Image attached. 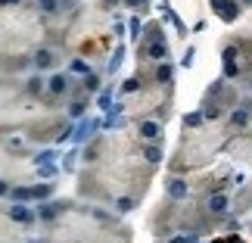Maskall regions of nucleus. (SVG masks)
I'll return each mask as SVG.
<instances>
[{"instance_id": "nucleus-1", "label": "nucleus", "mask_w": 252, "mask_h": 243, "mask_svg": "<svg viewBox=\"0 0 252 243\" xmlns=\"http://www.w3.org/2000/svg\"><path fill=\"white\" fill-rule=\"evenodd\" d=\"M143 143L131 131H100L81 147V169L75 197L94 206H106L115 215H128L143 203L156 178V165L143 159Z\"/></svg>"}, {"instance_id": "nucleus-2", "label": "nucleus", "mask_w": 252, "mask_h": 243, "mask_svg": "<svg viewBox=\"0 0 252 243\" xmlns=\"http://www.w3.org/2000/svg\"><path fill=\"white\" fill-rule=\"evenodd\" d=\"M237 134L227 128V122H206L202 128L181 131V140L174 147L171 159L165 162V174H199L215 162L218 153H227Z\"/></svg>"}, {"instance_id": "nucleus-3", "label": "nucleus", "mask_w": 252, "mask_h": 243, "mask_svg": "<svg viewBox=\"0 0 252 243\" xmlns=\"http://www.w3.org/2000/svg\"><path fill=\"white\" fill-rule=\"evenodd\" d=\"M243 91H240L237 84H230L224 78H215L209 87H206V94H202V100H199V112L206 115V122H224L230 112L237 109L240 103H243Z\"/></svg>"}, {"instance_id": "nucleus-4", "label": "nucleus", "mask_w": 252, "mask_h": 243, "mask_svg": "<svg viewBox=\"0 0 252 243\" xmlns=\"http://www.w3.org/2000/svg\"><path fill=\"white\" fill-rule=\"evenodd\" d=\"M137 56H140V66H156V63H165L171 60V47H168V37H165V25L159 22H150L147 32H143V41L137 44Z\"/></svg>"}, {"instance_id": "nucleus-5", "label": "nucleus", "mask_w": 252, "mask_h": 243, "mask_svg": "<svg viewBox=\"0 0 252 243\" xmlns=\"http://www.w3.org/2000/svg\"><path fill=\"white\" fill-rule=\"evenodd\" d=\"M63 66V47L56 44H41L32 50V72H41V75H53L60 72Z\"/></svg>"}, {"instance_id": "nucleus-6", "label": "nucleus", "mask_w": 252, "mask_h": 243, "mask_svg": "<svg viewBox=\"0 0 252 243\" xmlns=\"http://www.w3.org/2000/svg\"><path fill=\"white\" fill-rule=\"evenodd\" d=\"M131 138H137L140 143H162L165 140V125L156 119H134Z\"/></svg>"}, {"instance_id": "nucleus-7", "label": "nucleus", "mask_w": 252, "mask_h": 243, "mask_svg": "<svg viewBox=\"0 0 252 243\" xmlns=\"http://www.w3.org/2000/svg\"><path fill=\"white\" fill-rule=\"evenodd\" d=\"M165 200H190L193 197V184H190V174H165Z\"/></svg>"}, {"instance_id": "nucleus-8", "label": "nucleus", "mask_w": 252, "mask_h": 243, "mask_svg": "<svg viewBox=\"0 0 252 243\" xmlns=\"http://www.w3.org/2000/svg\"><path fill=\"white\" fill-rule=\"evenodd\" d=\"M100 131H103V115H87V119L75 122V138H72V147H84V143H87V140H94Z\"/></svg>"}, {"instance_id": "nucleus-9", "label": "nucleus", "mask_w": 252, "mask_h": 243, "mask_svg": "<svg viewBox=\"0 0 252 243\" xmlns=\"http://www.w3.org/2000/svg\"><path fill=\"white\" fill-rule=\"evenodd\" d=\"M209 6H212V13H215L224 25H234L240 16H243V6L237 3V0H209Z\"/></svg>"}, {"instance_id": "nucleus-10", "label": "nucleus", "mask_w": 252, "mask_h": 243, "mask_svg": "<svg viewBox=\"0 0 252 243\" xmlns=\"http://www.w3.org/2000/svg\"><path fill=\"white\" fill-rule=\"evenodd\" d=\"M28 6H32L34 13L44 19V22H50V19H56V16L63 13L65 0H28Z\"/></svg>"}, {"instance_id": "nucleus-11", "label": "nucleus", "mask_w": 252, "mask_h": 243, "mask_svg": "<svg viewBox=\"0 0 252 243\" xmlns=\"http://www.w3.org/2000/svg\"><path fill=\"white\" fill-rule=\"evenodd\" d=\"M91 103H94V97H72L63 109L69 115V122H81V119H87V112H91Z\"/></svg>"}, {"instance_id": "nucleus-12", "label": "nucleus", "mask_w": 252, "mask_h": 243, "mask_svg": "<svg viewBox=\"0 0 252 243\" xmlns=\"http://www.w3.org/2000/svg\"><path fill=\"white\" fill-rule=\"evenodd\" d=\"M125 53H128V47H125V41H119L112 47V56L103 63V75H112V78H115L119 69H122V63H125Z\"/></svg>"}, {"instance_id": "nucleus-13", "label": "nucleus", "mask_w": 252, "mask_h": 243, "mask_svg": "<svg viewBox=\"0 0 252 243\" xmlns=\"http://www.w3.org/2000/svg\"><path fill=\"white\" fill-rule=\"evenodd\" d=\"M96 69H100V66H94L91 60H84V56H72V60H69V66H65V72H69V75H75V78H78V75H81V78H87V75H91V72H96Z\"/></svg>"}, {"instance_id": "nucleus-14", "label": "nucleus", "mask_w": 252, "mask_h": 243, "mask_svg": "<svg viewBox=\"0 0 252 243\" xmlns=\"http://www.w3.org/2000/svg\"><path fill=\"white\" fill-rule=\"evenodd\" d=\"M115 94H119V87H115V81H112V84H106L103 91L96 94V106H100V112H103V115H106V112H109L112 106H115V103H112V97H115Z\"/></svg>"}, {"instance_id": "nucleus-15", "label": "nucleus", "mask_w": 252, "mask_h": 243, "mask_svg": "<svg viewBox=\"0 0 252 243\" xmlns=\"http://www.w3.org/2000/svg\"><path fill=\"white\" fill-rule=\"evenodd\" d=\"M159 9H162V19H168V22H171L174 28H178V35H184V37H187V35H190V32H187V25H184V19H181L178 13H174V6L168 3V0H165V3H162Z\"/></svg>"}, {"instance_id": "nucleus-16", "label": "nucleus", "mask_w": 252, "mask_h": 243, "mask_svg": "<svg viewBox=\"0 0 252 243\" xmlns=\"http://www.w3.org/2000/svg\"><path fill=\"white\" fill-rule=\"evenodd\" d=\"M143 32H147V25H143V19L134 13V16H128V37L134 44H140L143 41Z\"/></svg>"}, {"instance_id": "nucleus-17", "label": "nucleus", "mask_w": 252, "mask_h": 243, "mask_svg": "<svg viewBox=\"0 0 252 243\" xmlns=\"http://www.w3.org/2000/svg\"><path fill=\"white\" fill-rule=\"evenodd\" d=\"M202 125H206V115L199 109H193V112H187L181 119V131H193V128H202Z\"/></svg>"}, {"instance_id": "nucleus-18", "label": "nucleus", "mask_w": 252, "mask_h": 243, "mask_svg": "<svg viewBox=\"0 0 252 243\" xmlns=\"http://www.w3.org/2000/svg\"><path fill=\"white\" fill-rule=\"evenodd\" d=\"M122 6L137 9V16H140V13H150V0H122Z\"/></svg>"}, {"instance_id": "nucleus-19", "label": "nucleus", "mask_w": 252, "mask_h": 243, "mask_svg": "<svg viewBox=\"0 0 252 243\" xmlns=\"http://www.w3.org/2000/svg\"><path fill=\"white\" fill-rule=\"evenodd\" d=\"M193 56H196V47L187 44V50H184V56H181V66H184V69H190V66H193Z\"/></svg>"}, {"instance_id": "nucleus-20", "label": "nucleus", "mask_w": 252, "mask_h": 243, "mask_svg": "<svg viewBox=\"0 0 252 243\" xmlns=\"http://www.w3.org/2000/svg\"><path fill=\"white\" fill-rule=\"evenodd\" d=\"M115 6H122V0H96V9H103V13H109Z\"/></svg>"}, {"instance_id": "nucleus-21", "label": "nucleus", "mask_w": 252, "mask_h": 243, "mask_svg": "<svg viewBox=\"0 0 252 243\" xmlns=\"http://www.w3.org/2000/svg\"><path fill=\"white\" fill-rule=\"evenodd\" d=\"M25 6V0H0V9H19Z\"/></svg>"}, {"instance_id": "nucleus-22", "label": "nucleus", "mask_w": 252, "mask_h": 243, "mask_svg": "<svg viewBox=\"0 0 252 243\" xmlns=\"http://www.w3.org/2000/svg\"><path fill=\"white\" fill-rule=\"evenodd\" d=\"M243 103H246V109H249V115H252V97H243Z\"/></svg>"}, {"instance_id": "nucleus-23", "label": "nucleus", "mask_w": 252, "mask_h": 243, "mask_svg": "<svg viewBox=\"0 0 252 243\" xmlns=\"http://www.w3.org/2000/svg\"><path fill=\"white\" fill-rule=\"evenodd\" d=\"M237 3H240V6H243V9H246V6H252V0H237Z\"/></svg>"}]
</instances>
